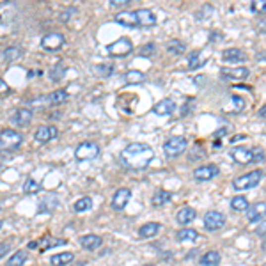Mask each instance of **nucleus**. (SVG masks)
Returning <instances> with one entry per match:
<instances>
[{
    "instance_id": "37",
    "label": "nucleus",
    "mask_w": 266,
    "mask_h": 266,
    "mask_svg": "<svg viewBox=\"0 0 266 266\" xmlns=\"http://www.w3.org/2000/svg\"><path fill=\"white\" fill-rule=\"evenodd\" d=\"M250 9L256 14H266V0H254L250 4Z\"/></svg>"
},
{
    "instance_id": "48",
    "label": "nucleus",
    "mask_w": 266,
    "mask_h": 266,
    "mask_svg": "<svg viewBox=\"0 0 266 266\" xmlns=\"http://www.w3.org/2000/svg\"><path fill=\"white\" fill-rule=\"evenodd\" d=\"M258 29H259V32H261V34H266V18L261 21V23H259Z\"/></svg>"
},
{
    "instance_id": "21",
    "label": "nucleus",
    "mask_w": 266,
    "mask_h": 266,
    "mask_svg": "<svg viewBox=\"0 0 266 266\" xmlns=\"http://www.w3.org/2000/svg\"><path fill=\"white\" fill-rule=\"evenodd\" d=\"M80 245L85 250H96L103 245V240L102 236H96V234H85L80 238Z\"/></svg>"
},
{
    "instance_id": "31",
    "label": "nucleus",
    "mask_w": 266,
    "mask_h": 266,
    "mask_svg": "<svg viewBox=\"0 0 266 266\" xmlns=\"http://www.w3.org/2000/svg\"><path fill=\"white\" fill-rule=\"evenodd\" d=\"M91 208H93V201H91V199H89V197H80L75 204H73V210H75L76 213L89 212Z\"/></svg>"
},
{
    "instance_id": "1",
    "label": "nucleus",
    "mask_w": 266,
    "mask_h": 266,
    "mask_svg": "<svg viewBox=\"0 0 266 266\" xmlns=\"http://www.w3.org/2000/svg\"><path fill=\"white\" fill-rule=\"evenodd\" d=\"M153 158H155V151L144 142L128 144L126 148L121 151V161H123L124 167H128L131 170L146 169L153 161Z\"/></svg>"
},
{
    "instance_id": "39",
    "label": "nucleus",
    "mask_w": 266,
    "mask_h": 266,
    "mask_svg": "<svg viewBox=\"0 0 266 266\" xmlns=\"http://www.w3.org/2000/svg\"><path fill=\"white\" fill-rule=\"evenodd\" d=\"M213 13V7L210 4H204L203 7L199 9L197 13H195V18H197V20H206L208 16H210V14Z\"/></svg>"
},
{
    "instance_id": "46",
    "label": "nucleus",
    "mask_w": 266,
    "mask_h": 266,
    "mask_svg": "<svg viewBox=\"0 0 266 266\" xmlns=\"http://www.w3.org/2000/svg\"><path fill=\"white\" fill-rule=\"evenodd\" d=\"M7 93H9L7 82H5L4 78H0V96H2V94H7Z\"/></svg>"
},
{
    "instance_id": "36",
    "label": "nucleus",
    "mask_w": 266,
    "mask_h": 266,
    "mask_svg": "<svg viewBox=\"0 0 266 266\" xmlns=\"http://www.w3.org/2000/svg\"><path fill=\"white\" fill-rule=\"evenodd\" d=\"M64 71H66V68H64V64H62V62H59L57 66H53V68H52V73H50L52 80L59 82L60 78L64 76Z\"/></svg>"
},
{
    "instance_id": "15",
    "label": "nucleus",
    "mask_w": 266,
    "mask_h": 266,
    "mask_svg": "<svg viewBox=\"0 0 266 266\" xmlns=\"http://www.w3.org/2000/svg\"><path fill=\"white\" fill-rule=\"evenodd\" d=\"M266 216V203H256L252 206H249L247 210V220L249 222H258V220Z\"/></svg>"
},
{
    "instance_id": "12",
    "label": "nucleus",
    "mask_w": 266,
    "mask_h": 266,
    "mask_svg": "<svg viewBox=\"0 0 266 266\" xmlns=\"http://www.w3.org/2000/svg\"><path fill=\"white\" fill-rule=\"evenodd\" d=\"M137 21H139V27H144V29H149V27H155L157 23V16L153 13L151 9H137Z\"/></svg>"
},
{
    "instance_id": "42",
    "label": "nucleus",
    "mask_w": 266,
    "mask_h": 266,
    "mask_svg": "<svg viewBox=\"0 0 266 266\" xmlns=\"http://www.w3.org/2000/svg\"><path fill=\"white\" fill-rule=\"evenodd\" d=\"M252 153H254V161H265L266 160V153L263 151L261 148H254Z\"/></svg>"
},
{
    "instance_id": "16",
    "label": "nucleus",
    "mask_w": 266,
    "mask_h": 266,
    "mask_svg": "<svg viewBox=\"0 0 266 266\" xmlns=\"http://www.w3.org/2000/svg\"><path fill=\"white\" fill-rule=\"evenodd\" d=\"M114 20L117 21L119 25L124 27H139V21H137L135 11H121L114 16Z\"/></svg>"
},
{
    "instance_id": "45",
    "label": "nucleus",
    "mask_w": 266,
    "mask_h": 266,
    "mask_svg": "<svg viewBox=\"0 0 266 266\" xmlns=\"http://www.w3.org/2000/svg\"><path fill=\"white\" fill-rule=\"evenodd\" d=\"M9 249H11V245H9L7 241H2V243H0V259H2V258H5V256H7Z\"/></svg>"
},
{
    "instance_id": "22",
    "label": "nucleus",
    "mask_w": 266,
    "mask_h": 266,
    "mask_svg": "<svg viewBox=\"0 0 266 266\" xmlns=\"http://www.w3.org/2000/svg\"><path fill=\"white\" fill-rule=\"evenodd\" d=\"M160 229H161V224H158V222H148V224H144L142 227L139 229V236L140 238H153L160 232Z\"/></svg>"
},
{
    "instance_id": "51",
    "label": "nucleus",
    "mask_w": 266,
    "mask_h": 266,
    "mask_svg": "<svg viewBox=\"0 0 266 266\" xmlns=\"http://www.w3.org/2000/svg\"><path fill=\"white\" fill-rule=\"evenodd\" d=\"M73 266H84V263H76V265H73Z\"/></svg>"
},
{
    "instance_id": "38",
    "label": "nucleus",
    "mask_w": 266,
    "mask_h": 266,
    "mask_svg": "<svg viewBox=\"0 0 266 266\" xmlns=\"http://www.w3.org/2000/svg\"><path fill=\"white\" fill-rule=\"evenodd\" d=\"M45 245H41V250H48L50 247H59V245H64L66 241L64 240H59V238H45V241H43Z\"/></svg>"
},
{
    "instance_id": "35",
    "label": "nucleus",
    "mask_w": 266,
    "mask_h": 266,
    "mask_svg": "<svg viewBox=\"0 0 266 266\" xmlns=\"http://www.w3.org/2000/svg\"><path fill=\"white\" fill-rule=\"evenodd\" d=\"M126 82L128 84H139V82H144L146 80V75L144 73H140V71H135V69H131V71H128L126 73Z\"/></svg>"
},
{
    "instance_id": "34",
    "label": "nucleus",
    "mask_w": 266,
    "mask_h": 266,
    "mask_svg": "<svg viewBox=\"0 0 266 266\" xmlns=\"http://www.w3.org/2000/svg\"><path fill=\"white\" fill-rule=\"evenodd\" d=\"M41 190V183L36 181V179H32V177H29L25 181V185H23V194H38V192Z\"/></svg>"
},
{
    "instance_id": "6",
    "label": "nucleus",
    "mask_w": 266,
    "mask_h": 266,
    "mask_svg": "<svg viewBox=\"0 0 266 266\" xmlns=\"http://www.w3.org/2000/svg\"><path fill=\"white\" fill-rule=\"evenodd\" d=\"M64 43H66V39L60 32H48V34L43 36L41 47L47 52H57L64 47Z\"/></svg>"
},
{
    "instance_id": "40",
    "label": "nucleus",
    "mask_w": 266,
    "mask_h": 266,
    "mask_svg": "<svg viewBox=\"0 0 266 266\" xmlns=\"http://www.w3.org/2000/svg\"><path fill=\"white\" fill-rule=\"evenodd\" d=\"M155 52H157V47H155V43H148L146 47L140 48L139 53H140V55H144V57H151V55L155 53Z\"/></svg>"
},
{
    "instance_id": "26",
    "label": "nucleus",
    "mask_w": 266,
    "mask_h": 266,
    "mask_svg": "<svg viewBox=\"0 0 266 266\" xmlns=\"http://www.w3.org/2000/svg\"><path fill=\"white\" fill-rule=\"evenodd\" d=\"M73 258H75V254H73V252L55 254L53 258L50 259V263H52V266H66V265H69V263L73 261Z\"/></svg>"
},
{
    "instance_id": "30",
    "label": "nucleus",
    "mask_w": 266,
    "mask_h": 266,
    "mask_svg": "<svg viewBox=\"0 0 266 266\" xmlns=\"http://www.w3.org/2000/svg\"><path fill=\"white\" fill-rule=\"evenodd\" d=\"M27 263V252L25 250H18L14 252L7 261V266H23Z\"/></svg>"
},
{
    "instance_id": "44",
    "label": "nucleus",
    "mask_w": 266,
    "mask_h": 266,
    "mask_svg": "<svg viewBox=\"0 0 266 266\" xmlns=\"http://www.w3.org/2000/svg\"><path fill=\"white\" fill-rule=\"evenodd\" d=\"M256 234L261 238H266V220H263L261 224L258 225V229H256Z\"/></svg>"
},
{
    "instance_id": "32",
    "label": "nucleus",
    "mask_w": 266,
    "mask_h": 266,
    "mask_svg": "<svg viewBox=\"0 0 266 266\" xmlns=\"http://www.w3.org/2000/svg\"><path fill=\"white\" fill-rule=\"evenodd\" d=\"M21 53H23V52H21V48L16 47V45H13V47H9V48H5V50H4V59L7 60V62H13V60L20 59Z\"/></svg>"
},
{
    "instance_id": "50",
    "label": "nucleus",
    "mask_w": 266,
    "mask_h": 266,
    "mask_svg": "<svg viewBox=\"0 0 266 266\" xmlns=\"http://www.w3.org/2000/svg\"><path fill=\"white\" fill-rule=\"evenodd\" d=\"M263 250L266 252V240H265V243H263Z\"/></svg>"
},
{
    "instance_id": "33",
    "label": "nucleus",
    "mask_w": 266,
    "mask_h": 266,
    "mask_svg": "<svg viewBox=\"0 0 266 266\" xmlns=\"http://www.w3.org/2000/svg\"><path fill=\"white\" fill-rule=\"evenodd\" d=\"M167 50L170 52V53H176V55H181L183 52L186 50L185 43L179 41V39H172V41L167 43Z\"/></svg>"
},
{
    "instance_id": "19",
    "label": "nucleus",
    "mask_w": 266,
    "mask_h": 266,
    "mask_svg": "<svg viewBox=\"0 0 266 266\" xmlns=\"http://www.w3.org/2000/svg\"><path fill=\"white\" fill-rule=\"evenodd\" d=\"M195 216H197V213H195V210L190 206H183L181 210L176 213L177 224H181V225H186V224H190V222H194Z\"/></svg>"
},
{
    "instance_id": "41",
    "label": "nucleus",
    "mask_w": 266,
    "mask_h": 266,
    "mask_svg": "<svg viewBox=\"0 0 266 266\" xmlns=\"http://www.w3.org/2000/svg\"><path fill=\"white\" fill-rule=\"evenodd\" d=\"M199 55H201V53H199V52H192V53H190V59H188V68H190V69H195V68H199V64H201V62H199Z\"/></svg>"
},
{
    "instance_id": "13",
    "label": "nucleus",
    "mask_w": 266,
    "mask_h": 266,
    "mask_svg": "<svg viewBox=\"0 0 266 266\" xmlns=\"http://www.w3.org/2000/svg\"><path fill=\"white\" fill-rule=\"evenodd\" d=\"M130 197H131V192L128 190V188H119V190L114 194V197H112V208L117 210V212L124 210L128 201H130Z\"/></svg>"
},
{
    "instance_id": "14",
    "label": "nucleus",
    "mask_w": 266,
    "mask_h": 266,
    "mask_svg": "<svg viewBox=\"0 0 266 266\" xmlns=\"http://www.w3.org/2000/svg\"><path fill=\"white\" fill-rule=\"evenodd\" d=\"M222 59L225 62H245L247 60V53L241 48H227V50L222 52Z\"/></svg>"
},
{
    "instance_id": "17",
    "label": "nucleus",
    "mask_w": 266,
    "mask_h": 266,
    "mask_svg": "<svg viewBox=\"0 0 266 266\" xmlns=\"http://www.w3.org/2000/svg\"><path fill=\"white\" fill-rule=\"evenodd\" d=\"M174 110H176V103L172 102V100H161V102H158L157 105L153 106V112L157 115H161V117H165V115H172Z\"/></svg>"
},
{
    "instance_id": "49",
    "label": "nucleus",
    "mask_w": 266,
    "mask_h": 266,
    "mask_svg": "<svg viewBox=\"0 0 266 266\" xmlns=\"http://www.w3.org/2000/svg\"><path fill=\"white\" fill-rule=\"evenodd\" d=\"M259 115L266 119V105H265V106H261V110H259Z\"/></svg>"
},
{
    "instance_id": "20",
    "label": "nucleus",
    "mask_w": 266,
    "mask_h": 266,
    "mask_svg": "<svg viewBox=\"0 0 266 266\" xmlns=\"http://www.w3.org/2000/svg\"><path fill=\"white\" fill-rule=\"evenodd\" d=\"M32 121V110L30 108H18L13 115V123L16 126H29Z\"/></svg>"
},
{
    "instance_id": "2",
    "label": "nucleus",
    "mask_w": 266,
    "mask_h": 266,
    "mask_svg": "<svg viewBox=\"0 0 266 266\" xmlns=\"http://www.w3.org/2000/svg\"><path fill=\"white\" fill-rule=\"evenodd\" d=\"M21 144H23V135H21L20 131L11 130V128L0 131V149L2 151H7V153L16 151Z\"/></svg>"
},
{
    "instance_id": "23",
    "label": "nucleus",
    "mask_w": 266,
    "mask_h": 266,
    "mask_svg": "<svg viewBox=\"0 0 266 266\" xmlns=\"http://www.w3.org/2000/svg\"><path fill=\"white\" fill-rule=\"evenodd\" d=\"M48 105H60L68 100V91H64V89H57L53 93H50L48 96H45Z\"/></svg>"
},
{
    "instance_id": "7",
    "label": "nucleus",
    "mask_w": 266,
    "mask_h": 266,
    "mask_svg": "<svg viewBox=\"0 0 266 266\" xmlns=\"http://www.w3.org/2000/svg\"><path fill=\"white\" fill-rule=\"evenodd\" d=\"M106 52H108L110 55H114V57H124V55L133 52V45H131V41L128 38H121L112 43V45H108Z\"/></svg>"
},
{
    "instance_id": "52",
    "label": "nucleus",
    "mask_w": 266,
    "mask_h": 266,
    "mask_svg": "<svg viewBox=\"0 0 266 266\" xmlns=\"http://www.w3.org/2000/svg\"><path fill=\"white\" fill-rule=\"evenodd\" d=\"M0 227H2V222H0Z\"/></svg>"
},
{
    "instance_id": "9",
    "label": "nucleus",
    "mask_w": 266,
    "mask_h": 266,
    "mask_svg": "<svg viewBox=\"0 0 266 266\" xmlns=\"http://www.w3.org/2000/svg\"><path fill=\"white\" fill-rule=\"evenodd\" d=\"M218 167L215 163H208V165H203V167H199V169L194 170V177L197 181H210L213 179L215 176H218Z\"/></svg>"
},
{
    "instance_id": "43",
    "label": "nucleus",
    "mask_w": 266,
    "mask_h": 266,
    "mask_svg": "<svg viewBox=\"0 0 266 266\" xmlns=\"http://www.w3.org/2000/svg\"><path fill=\"white\" fill-rule=\"evenodd\" d=\"M96 71H100V75H103V76H108V75H112L114 68H112V66H96Z\"/></svg>"
},
{
    "instance_id": "47",
    "label": "nucleus",
    "mask_w": 266,
    "mask_h": 266,
    "mask_svg": "<svg viewBox=\"0 0 266 266\" xmlns=\"http://www.w3.org/2000/svg\"><path fill=\"white\" fill-rule=\"evenodd\" d=\"M130 4V0H110V5H126Z\"/></svg>"
},
{
    "instance_id": "18",
    "label": "nucleus",
    "mask_w": 266,
    "mask_h": 266,
    "mask_svg": "<svg viewBox=\"0 0 266 266\" xmlns=\"http://www.w3.org/2000/svg\"><path fill=\"white\" fill-rule=\"evenodd\" d=\"M249 69L247 68H224L222 69V76L227 80H245L249 78Z\"/></svg>"
},
{
    "instance_id": "10",
    "label": "nucleus",
    "mask_w": 266,
    "mask_h": 266,
    "mask_svg": "<svg viewBox=\"0 0 266 266\" xmlns=\"http://www.w3.org/2000/svg\"><path fill=\"white\" fill-rule=\"evenodd\" d=\"M57 135H59V131L55 126H39L34 133V140L39 144H47L50 140L57 139Z\"/></svg>"
},
{
    "instance_id": "24",
    "label": "nucleus",
    "mask_w": 266,
    "mask_h": 266,
    "mask_svg": "<svg viewBox=\"0 0 266 266\" xmlns=\"http://www.w3.org/2000/svg\"><path fill=\"white\" fill-rule=\"evenodd\" d=\"M176 238L181 243H195L199 238V232L195 231V229H181V231L177 232Z\"/></svg>"
},
{
    "instance_id": "28",
    "label": "nucleus",
    "mask_w": 266,
    "mask_h": 266,
    "mask_svg": "<svg viewBox=\"0 0 266 266\" xmlns=\"http://www.w3.org/2000/svg\"><path fill=\"white\" fill-rule=\"evenodd\" d=\"M57 197H52V195H47V197H43V201L39 203V212L41 213H50L53 212L55 208H57Z\"/></svg>"
},
{
    "instance_id": "29",
    "label": "nucleus",
    "mask_w": 266,
    "mask_h": 266,
    "mask_svg": "<svg viewBox=\"0 0 266 266\" xmlns=\"http://www.w3.org/2000/svg\"><path fill=\"white\" fill-rule=\"evenodd\" d=\"M231 208L234 212H247L249 210V201L243 195H236L231 199Z\"/></svg>"
},
{
    "instance_id": "11",
    "label": "nucleus",
    "mask_w": 266,
    "mask_h": 266,
    "mask_svg": "<svg viewBox=\"0 0 266 266\" xmlns=\"http://www.w3.org/2000/svg\"><path fill=\"white\" fill-rule=\"evenodd\" d=\"M231 158L236 161V163L247 165V163H250V161H254V153H252V149L240 146V148L231 149Z\"/></svg>"
},
{
    "instance_id": "3",
    "label": "nucleus",
    "mask_w": 266,
    "mask_h": 266,
    "mask_svg": "<svg viewBox=\"0 0 266 266\" xmlns=\"http://www.w3.org/2000/svg\"><path fill=\"white\" fill-rule=\"evenodd\" d=\"M263 179V170H252V172H247L243 176L236 177L234 181H232V186L236 188V190H250L254 186H258L259 181Z\"/></svg>"
},
{
    "instance_id": "5",
    "label": "nucleus",
    "mask_w": 266,
    "mask_h": 266,
    "mask_svg": "<svg viewBox=\"0 0 266 266\" xmlns=\"http://www.w3.org/2000/svg\"><path fill=\"white\" fill-rule=\"evenodd\" d=\"M100 155V146L96 142H82L78 144V148L75 149V158L78 161H85V160H94V158Z\"/></svg>"
},
{
    "instance_id": "4",
    "label": "nucleus",
    "mask_w": 266,
    "mask_h": 266,
    "mask_svg": "<svg viewBox=\"0 0 266 266\" xmlns=\"http://www.w3.org/2000/svg\"><path fill=\"white\" fill-rule=\"evenodd\" d=\"M186 139L185 137H170L167 139V142L163 144V153L167 158H176L181 153H185L186 149Z\"/></svg>"
},
{
    "instance_id": "25",
    "label": "nucleus",
    "mask_w": 266,
    "mask_h": 266,
    "mask_svg": "<svg viewBox=\"0 0 266 266\" xmlns=\"http://www.w3.org/2000/svg\"><path fill=\"white\" fill-rule=\"evenodd\" d=\"M170 199H172V195L169 194L167 190H157V194L153 195V199H151V204L153 206H157V208H160V206H165L167 203H170Z\"/></svg>"
},
{
    "instance_id": "8",
    "label": "nucleus",
    "mask_w": 266,
    "mask_h": 266,
    "mask_svg": "<svg viewBox=\"0 0 266 266\" xmlns=\"http://www.w3.org/2000/svg\"><path fill=\"white\" fill-rule=\"evenodd\" d=\"M225 224V216L220 212H208L204 215V227L208 231H220Z\"/></svg>"
},
{
    "instance_id": "27",
    "label": "nucleus",
    "mask_w": 266,
    "mask_h": 266,
    "mask_svg": "<svg viewBox=\"0 0 266 266\" xmlns=\"http://www.w3.org/2000/svg\"><path fill=\"white\" fill-rule=\"evenodd\" d=\"M220 254L216 250H210L201 258V265L203 266H218L220 265Z\"/></svg>"
}]
</instances>
